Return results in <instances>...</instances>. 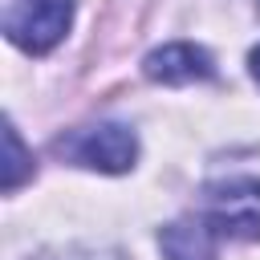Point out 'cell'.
Wrapping results in <instances>:
<instances>
[{"label":"cell","instance_id":"cell-1","mask_svg":"<svg viewBox=\"0 0 260 260\" xmlns=\"http://www.w3.org/2000/svg\"><path fill=\"white\" fill-rule=\"evenodd\" d=\"M53 154L73 162V167H89V171H106V175H122L134 167L138 158V138L130 126L122 122H93V126H77L65 130L53 142Z\"/></svg>","mask_w":260,"mask_h":260},{"label":"cell","instance_id":"cell-2","mask_svg":"<svg viewBox=\"0 0 260 260\" xmlns=\"http://www.w3.org/2000/svg\"><path fill=\"white\" fill-rule=\"evenodd\" d=\"M73 20V0H4L0 24L4 37L24 53H49L61 45Z\"/></svg>","mask_w":260,"mask_h":260},{"label":"cell","instance_id":"cell-3","mask_svg":"<svg viewBox=\"0 0 260 260\" xmlns=\"http://www.w3.org/2000/svg\"><path fill=\"white\" fill-rule=\"evenodd\" d=\"M142 73H146L150 81H162V85H187V81H207V77H215V65H211L207 49L179 41V45L154 49V53L142 61Z\"/></svg>","mask_w":260,"mask_h":260},{"label":"cell","instance_id":"cell-4","mask_svg":"<svg viewBox=\"0 0 260 260\" xmlns=\"http://www.w3.org/2000/svg\"><path fill=\"white\" fill-rule=\"evenodd\" d=\"M223 240V232L215 228L211 215H191V219H175L158 232V248L167 260H215V244Z\"/></svg>","mask_w":260,"mask_h":260},{"label":"cell","instance_id":"cell-5","mask_svg":"<svg viewBox=\"0 0 260 260\" xmlns=\"http://www.w3.org/2000/svg\"><path fill=\"white\" fill-rule=\"evenodd\" d=\"M4 146H8V158H4V191H16V187H20V179H24L32 167H28V154H24L20 134H16V126H12V122L4 126Z\"/></svg>","mask_w":260,"mask_h":260},{"label":"cell","instance_id":"cell-6","mask_svg":"<svg viewBox=\"0 0 260 260\" xmlns=\"http://www.w3.org/2000/svg\"><path fill=\"white\" fill-rule=\"evenodd\" d=\"M248 61H252V77H256V85H260V49H252Z\"/></svg>","mask_w":260,"mask_h":260}]
</instances>
